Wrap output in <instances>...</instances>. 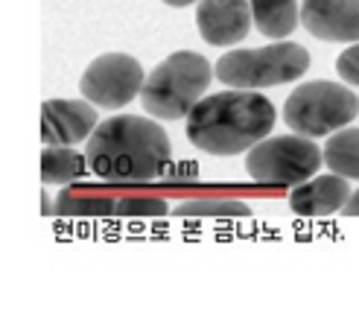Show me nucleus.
Returning a JSON list of instances; mask_svg holds the SVG:
<instances>
[{
    "mask_svg": "<svg viewBox=\"0 0 359 330\" xmlns=\"http://www.w3.org/2000/svg\"><path fill=\"white\" fill-rule=\"evenodd\" d=\"M325 152L310 138H266L248 150L245 170L260 185H304L318 173Z\"/></svg>",
    "mask_w": 359,
    "mask_h": 330,
    "instance_id": "423d86ee",
    "label": "nucleus"
},
{
    "mask_svg": "<svg viewBox=\"0 0 359 330\" xmlns=\"http://www.w3.org/2000/svg\"><path fill=\"white\" fill-rule=\"evenodd\" d=\"M275 126V105L255 91H222L196 103L187 138L210 155H237L260 143Z\"/></svg>",
    "mask_w": 359,
    "mask_h": 330,
    "instance_id": "f03ea898",
    "label": "nucleus"
},
{
    "mask_svg": "<svg viewBox=\"0 0 359 330\" xmlns=\"http://www.w3.org/2000/svg\"><path fill=\"white\" fill-rule=\"evenodd\" d=\"M342 213H348V216H359V190H356V193H351V199L345 202Z\"/></svg>",
    "mask_w": 359,
    "mask_h": 330,
    "instance_id": "dca6fc26",
    "label": "nucleus"
},
{
    "mask_svg": "<svg viewBox=\"0 0 359 330\" xmlns=\"http://www.w3.org/2000/svg\"><path fill=\"white\" fill-rule=\"evenodd\" d=\"M97 112L82 100H47L41 105V140L44 146H76L97 129Z\"/></svg>",
    "mask_w": 359,
    "mask_h": 330,
    "instance_id": "6e6552de",
    "label": "nucleus"
},
{
    "mask_svg": "<svg viewBox=\"0 0 359 330\" xmlns=\"http://www.w3.org/2000/svg\"><path fill=\"white\" fill-rule=\"evenodd\" d=\"M85 155L74 152L70 146H44L41 152V181L44 185H67L85 176Z\"/></svg>",
    "mask_w": 359,
    "mask_h": 330,
    "instance_id": "ddd939ff",
    "label": "nucleus"
},
{
    "mask_svg": "<svg viewBox=\"0 0 359 330\" xmlns=\"http://www.w3.org/2000/svg\"><path fill=\"white\" fill-rule=\"evenodd\" d=\"M167 6H190V4H196V0H164Z\"/></svg>",
    "mask_w": 359,
    "mask_h": 330,
    "instance_id": "f3484780",
    "label": "nucleus"
},
{
    "mask_svg": "<svg viewBox=\"0 0 359 330\" xmlns=\"http://www.w3.org/2000/svg\"><path fill=\"white\" fill-rule=\"evenodd\" d=\"M85 158L102 181H152L170 167L172 146L155 120L120 114L97 126Z\"/></svg>",
    "mask_w": 359,
    "mask_h": 330,
    "instance_id": "f257e3e1",
    "label": "nucleus"
},
{
    "mask_svg": "<svg viewBox=\"0 0 359 330\" xmlns=\"http://www.w3.org/2000/svg\"><path fill=\"white\" fill-rule=\"evenodd\" d=\"M325 164L348 181H359V129H339L325 146Z\"/></svg>",
    "mask_w": 359,
    "mask_h": 330,
    "instance_id": "4468645a",
    "label": "nucleus"
},
{
    "mask_svg": "<svg viewBox=\"0 0 359 330\" xmlns=\"http://www.w3.org/2000/svg\"><path fill=\"white\" fill-rule=\"evenodd\" d=\"M251 18L266 39H286L298 27L295 0H251Z\"/></svg>",
    "mask_w": 359,
    "mask_h": 330,
    "instance_id": "f8f14e48",
    "label": "nucleus"
},
{
    "mask_svg": "<svg viewBox=\"0 0 359 330\" xmlns=\"http://www.w3.org/2000/svg\"><path fill=\"white\" fill-rule=\"evenodd\" d=\"M143 67L126 53H105L85 67L79 91L100 108H123L143 91Z\"/></svg>",
    "mask_w": 359,
    "mask_h": 330,
    "instance_id": "0eeeda50",
    "label": "nucleus"
},
{
    "mask_svg": "<svg viewBox=\"0 0 359 330\" xmlns=\"http://www.w3.org/2000/svg\"><path fill=\"white\" fill-rule=\"evenodd\" d=\"M251 24H255L251 0H199V9H196L199 35L213 47L243 41Z\"/></svg>",
    "mask_w": 359,
    "mask_h": 330,
    "instance_id": "9d476101",
    "label": "nucleus"
},
{
    "mask_svg": "<svg viewBox=\"0 0 359 330\" xmlns=\"http://www.w3.org/2000/svg\"><path fill=\"white\" fill-rule=\"evenodd\" d=\"M351 199V185L345 176H318L290 193V208L301 216H330L345 208Z\"/></svg>",
    "mask_w": 359,
    "mask_h": 330,
    "instance_id": "9b49d317",
    "label": "nucleus"
},
{
    "mask_svg": "<svg viewBox=\"0 0 359 330\" xmlns=\"http://www.w3.org/2000/svg\"><path fill=\"white\" fill-rule=\"evenodd\" d=\"M336 70L348 85H359V44L348 47L342 56L336 59Z\"/></svg>",
    "mask_w": 359,
    "mask_h": 330,
    "instance_id": "2eb2a0df",
    "label": "nucleus"
},
{
    "mask_svg": "<svg viewBox=\"0 0 359 330\" xmlns=\"http://www.w3.org/2000/svg\"><path fill=\"white\" fill-rule=\"evenodd\" d=\"M310 67V53L301 44L283 41L269 47H248V50H228L213 65V77L237 91H257L301 79Z\"/></svg>",
    "mask_w": 359,
    "mask_h": 330,
    "instance_id": "20e7f679",
    "label": "nucleus"
},
{
    "mask_svg": "<svg viewBox=\"0 0 359 330\" xmlns=\"http://www.w3.org/2000/svg\"><path fill=\"white\" fill-rule=\"evenodd\" d=\"M213 67L199 53H172L143 82V108L158 120H182L205 97Z\"/></svg>",
    "mask_w": 359,
    "mask_h": 330,
    "instance_id": "7ed1b4c3",
    "label": "nucleus"
},
{
    "mask_svg": "<svg viewBox=\"0 0 359 330\" xmlns=\"http://www.w3.org/2000/svg\"><path fill=\"white\" fill-rule=\"evenodd\" d=\"M301 24L310 35L333 44L359 41V0H304Z\"/></svg>",
    "mask_w": 359,
    "mask_h": 330,
    "instance_id": "1a4fd4ad",
    "label": "nucleus"
},
{
    "mask_svg": "<svg viewBox=\"0 0 359 330\" xmlns=\"http://www.w3.org/2000/svg\"><path fill=\"white\" fill-rule=\"evenodd\" d=\"M356 114H359V100L353 91L325 79L298 85L283 105L286 126L304 138H325L330 132H339Z\"/></svg>",
    "mask_w": 359,
    "mask_h": 330,
    "instance_id": "39448f33",
    "label": "nucleus"
}]
</instances>
